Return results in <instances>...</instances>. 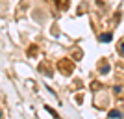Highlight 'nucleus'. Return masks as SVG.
I'll return each mask as SVG.
<instances>
[{
  "mask_svg": "<svg viewBox=\"0 0 124 119\" xmlns=\"http://www.w3.org/2000/svg\"><path fill=\"white\" fill-rule=\"evenodd\" d=\"M109 117H113V119H119V117H122V114H120L119 110H109Z\"/></svg>",
  "mask_w": 124,
  "mask_h": 119,
  "instance_id": "nucleus-3",
  "label": "nucleus"
},
{
  "mask_svg": "<svg viewBox=\"0 0 124 119\" xmlns=\"http://www.w3.org/2000/svg\"><path fill=\"white\" fill-rule=\"evenodd\" d=\"M98 67H100V73H108V71H109V63L106 62V60H102Z\"/></svg>",
  "mask_w": 124,
  "mask_h": 119,
  "instance_id": "nucleus-2",
  "label": "nucleus"
},
{
  "mask_svg": "<svg viewBox=\"0 0 124 119\" xmlns=\"http://www.w3.org/2000/svg\"><path fill=\"white\" fill-rule=\"evenodd\" d=\"M59 67L63 69V74H70V73H72V69H74V65H72V62H69V60H63V62L59 63Z\"/></svg>",
  "mask_w": 124,
  "mask_h": 119,
  "instance_id": "nucleus-1",
  "label": "nucleus"
},
{
  "mask_svg": "<svg viewBox=\"0 0 124 119\" xmlns=\"http://www.w3.org/2000/svg\"><path fill=\"white\" fill-rule=\"evenodd\" d=\"M117 50H119V54H124V37L119 39V43H117Z\"/></svg>",
  "mask_w": 124,
  "mask_h": 119,
  "instance_id": "nucleus-4",
  "label": "nucleus"
},
{
  "mask_svg": "<svg viewBox=\"0 0 124 119\" xmlns=\"http://www.w3.org/2000/svg\"><path fill=\"white\" fill-rule=\"evenodd\" d=\"M113 93L117 95V97H120V95L124 93V89H122V86H115V88H113Z\"/></svg>",
  "mask_w": 124,
  "mask_h": 119,
  "instance_id": "nucleus-5",
  "label": "nucleus"
},
{
  "mask_svg": "<svg viewBox=\"0 0 124 119\" xmlns=\"http://www.w3.org/2000/svg\"><path fill=\"white\" fill-rule=\"evenodd\" d=\"M100 41H102V43L111 41V34H102V36H100Z\"/></svg>",
  "mask_w": 124,
  "mask_h": 119,
  "instance_id": "nucleus-6",
  "label": "nucleus"
},
{
  "mask_svg": "<svg viewBox=\"0 0 124 119\" xmlns=\"http://www.w3.org/2000/svg\"><path fill=\"white\" fill-rule=\"evenodd\" d=\"M0 117H2V112H0Z\"/></svg>",
  "mask_w": 124,
  "mask_h": 119,
  "instance_id": "nucleus-7",
  "label": "nucleus"
}]
</instances>
